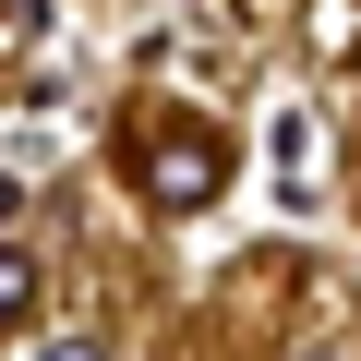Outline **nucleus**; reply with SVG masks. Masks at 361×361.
I'll return each mask as SVG.
<instances>
[{"mask_svg":"<svg viewBox=\"0 0 361 361\" xmlns=\"http://www.w3.org/2000/svg\"><path fill=\"white\" fill-rule=\"evenodd\" d=\"M277 157H289V193H313V180H325V169H313V121H301V109H277Z\"/></svg>","mask_w":361,"mask_h":361,"instance_id":"f03ea898","label":"nucleus"},{"mask_svg":"<svg viewBox=\"0 0 361 361\" xmlns=\"http://www.w3.org/2000/svg\"><path fill=\"white\" fill-rule=\"evenodd\" d=\"M13 205H25V193H13V180H0V217H13Z\"/></svg>","mask_w":361,"mask_h":361,"instance_id":"423d86ee","label":"nucleus"},{"mask_svg":"<svg viewBox=\"0 0 361 361\" xmlns=\"http://www.w3.org/2000/svg\"><path fill=\"white\" fill-rule=\"evenodd\" d=\"M157 193H169V205H205V193H217V145H180V157H157Z\"/></svg>","mask_w":361,"mask_h":361,"instance_id":"f257e3e1","label":"nucleus"},{"mask_svg":"<svg viewBox=\"0 0 361 361\" xmlns=\"http://www.w3.org/2000/svg\"><path fill=\"white\" fill-rule=\"evenodd\" d=\"M289 361H349V349H325V337H301V349H289Z\"/></svg>","mask_w":361,"mask_h":361,"instance_id":"39448f33","label":"nucleus"},{"mask_svg":"<svg viewBox=\"0 0 361 361\" xmlns=\"http://www.w3.org/2000/svg\"><path fill=\"white\" fill-rule=\"evenodd\" d=\"M37 361H109V349H97V337H61V349H37Z\"/></svg>","mask_w":361,"mask_h":361,"instance_id":"20e7f679","label":"nucleus"},{"mask_svg":"<svg viewBox=\"0 0 361 361\" xmlns=\"http://www.w3.org/2000/svg\"><path fill=\"white\" fill-rule=\"evenodd\" d=\"M13 313H37V265H25L13 241H0V325H13Z\"/></svg>","mask_w":361,"mask_h":361,"instance_id":"7ed1b4c3","label":"nucleus"}]
</instances>
